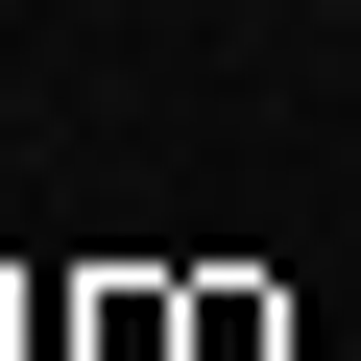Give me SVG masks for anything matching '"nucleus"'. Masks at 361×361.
Masks as SVG:
<instances>
[{
    "label": "nucleus",
    "instance_id": "f257e3e1",
    "mask_svg": "<svg viewBox=\"0 0 361 361\" xmlns=\"http://www.w3.org/2000/svg\"><path fill=\"white\" fill-rule=\"evenodd\" d=\"M337 25H361V0H337Z\"/></svg>",
    "mask_w": 361,
    "mask_h": 361
}]
</instances>
